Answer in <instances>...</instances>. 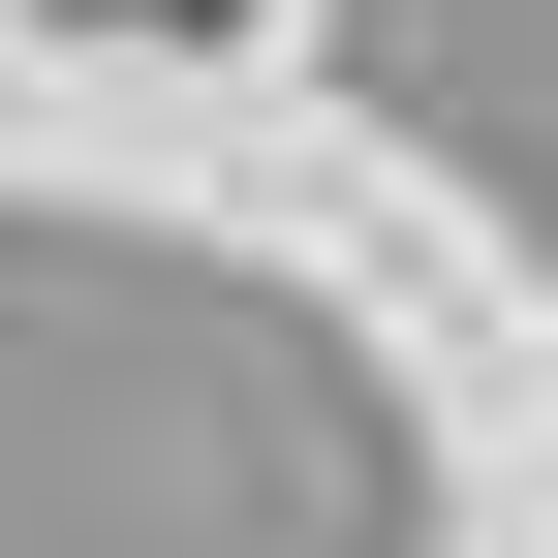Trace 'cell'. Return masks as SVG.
I'll list each match as a JSON object with an SVG mask.
<instances>
[{
  "label": "cell",
  "mask_w": 558,
  "mask_h": 558,
  "mask_svg": "<svg viewBox=\"0 0 558 558\" xmlns=\"http://www.w3.org/2000/svg\"><path fill=\"white\" fill-rule=\"evenodd\" d=\"M94 32H248V0H94Z\"/></svg>",
  "instance_id": "cell-1"
}]
</instances>
